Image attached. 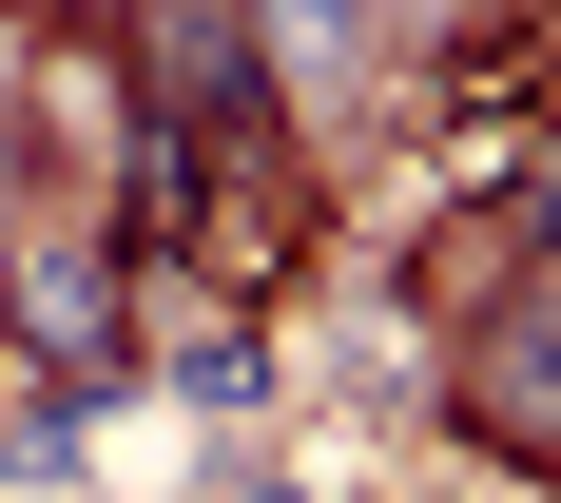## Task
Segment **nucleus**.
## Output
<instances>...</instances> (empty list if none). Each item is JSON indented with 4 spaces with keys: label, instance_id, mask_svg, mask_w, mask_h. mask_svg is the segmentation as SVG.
Returning a JSON list of instances; mask_svg holds the SVG:
<instances>
[{
    "label": "nucleus",
    "instance_id": "7ed1b4c3",
    "mask_svg": "<svg viewBox=\"0 0 561 503\" xmlns=\"http://www.w3.org/2000/svg\"><path fill=\"white\" fill-rule=\"evenodd\" d=\"M0 348H20V330H0Z\"/></svg>",
    "mask_w": 561,
    "mask_h": 503
},
{
    "label": "nucleus",
    "instance_id": "f03ea898",
    "mask_svg": "<svg viewBox=\"0 0 561 503\" xmlns=\"http://www.w3.org/2000/svg\"><path fill=\"white\" fill-rule=\"evenodd\" d=\"M174 388L214 407V426H252V407H272V348H252V310H214V330L174 348Z\"/></svg>",
    "mask_w": 561,
    "mask_h": 503
},
{
    "label": "nucleus",
    "instance_id": "f257e3e1",
    "mask_svg": "<svg viewBox=\"0 0 561 503\" xmlns=\"http://www.w3.org/2000/svg\"><path fill=\"white\" fill-rule=\"evenodd\" d=\"M465 426H484L504 465H542V484H561V252H542L523 290L465 310Z\"/></svg>",
    "mask_w": 561,
    "mask_h": 503
}]
</instances>
